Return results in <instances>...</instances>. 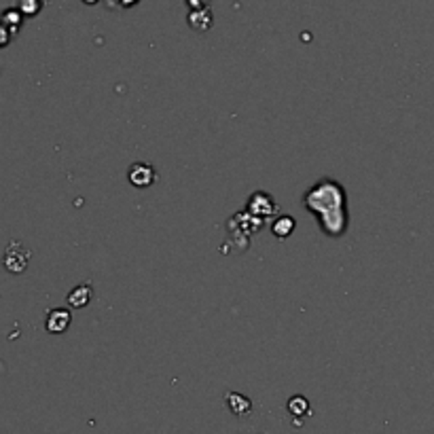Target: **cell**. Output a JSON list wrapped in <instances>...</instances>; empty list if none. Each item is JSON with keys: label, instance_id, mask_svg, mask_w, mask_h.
I'll use <instances>...</instances> for the list:
<instances>
[{"label": "cell", "instance_id": "obj_11", "mask_svg": "<svg viewBox=\"0 0 434 434\" xmlns=\"http://www.w3.org/2000/svg\"><path fill=\"white\" fill-rule=\"evenodd\" d=\"M24 15H36L43 9V0H19L17 6Z\"/></svg>", "mask_w": 434, "mask_h": 434}, {"label": "cell", "instance_id": "obj_2", "mask_svg": "<svg viewBox=\"0 0 434 434\" xmlns=\"http://www.w3.org/2000/svg\"><path fill=\"white\" fill-rule=\"evenodd\" d=\"M276 201L265 193H254L248 201V212L254 218H271L276 214Z\"/></svg>", "mask_w": 434, "mask_h": 434}, {"label": "cell", "instance_id": "obj_4", "mask_svg": "<svg viewBox=\"0 0 434 434\" xmlns=\"http://www.w3.org/2000/svg\"><path fill=\"white\" fill-rule=\"evenodd\" d=\"M70 320H72L70 311L64 310V308H56V310H51L47 313V322H45V326H47L49 333L60 335V333H64V330L70 326Z\"/></svg>", "mask_w": 434, "mask_h": 434}, {"label": "cell", "instance_id": "obj_9", "mask_svg": "<svg viewBox=\"0 0 434 434\" xmlns=\"http://www.w3.org/2000/svg\"><path fill=\"white\" fill-rule=\"evenodd\" d=\"M271 231L278 236V238H286L295 231V218L291 216H280L273 225H271Z\"/></svg>", "mask_w": 434, "mask_h": 434}, {"label": "cell", "instance_id": "obj_13", "mask_svg": "<svg viewBox=\"0 0 434 434\" xmlns=\"http://www.w3.org/2000/svg\"><path fill=\"white\" fill-rule=\"evenodd\" d=\"M186 4H188L191 9H208L210 0H186Z\"/></svg>", "mask_w": 434, "mask_h": 434}, {"label": "cell", "instance_id": "obj_6", "mask_svg": "<svg viewBox=\"0 0 434 434\" xmlns=\"http://www.w3.org/2000/svg\"><path fill=\"white\" fill-rule=\"evenodd\" d=\"M186 21H188V26H191L193 30H197V32H208V30L212 28L214 17H212V13H210L208 9H193V11L188 13Z\"/></svg>", "mask_w": 434, "mask_h": 434}, {"label": "cell", "instance_id": "obj_1", "mask_svg": "<svg viewBox=\"0 0 434 434\" xmlns=\"http://www.w3.org/2000/svg\"><path fill=\"white\" fill-rule=\"evenodd\" d=\"M28 261H30V252L24 248V244H19V242H11L6 252H4V258H2L6 271H11V273L26 271Z\"/></svg>", "mask_w": 434, "mask_h": 434}, {"label": "cell", "instance_id": "obj_10", "mask_svg": "<svg viewBox=\"0 0 434 434\" xmlns=\"http://www.w3.org/2000/svg\"><path fill=\"white\" fill-rule=\"evenodd\" d=\"M288 411H291L293 415L301 418L303 413L310 411V403H308V398H303V396H295V398H291V403H288Z\"/></svg>", "mask_w": 434, "mask_h": 434}, {"label": "cell", "instance_id": "obj_5", "mask_svg": "<svg viewBox=\"0 0 434 434\" xmlns=\"http://www.w3.org/2000/svg\"><path fill=\"white\" fill-rule=\"evenodd\" d=\"M91 297H94L91 284H79L76 288H72V291L68 293V303H70V308H74V310H83L85 306H89Z\"/></svg>", "mask_w": 434, "mask_h": 434}, {"label": "cell", "instance_id": "obj_3", "mask_svg": "<svg viewBox=\"0 0 434 434\" xmlns=\"http://www.w3.org/2000/svg\"><path fill=\"white\" fill-rule=\"evenodd\" d=\"M127 178L129 183L138 188H146L155 183V170L148 166V163H133L127 172Z\"/></svg>", "mask_w": 434, "mask_h": 434}, {"label": "cell", "instance_id": "obj_14", "mask_svg": "<svg viewBox=\"0 0 434 434\" xmlns=\"http://www.w3.org/2000/svg\"><path fill=\"white\" fill-rule=\"evenodd\" d=\"M87 4H94V2H98V0H85Z\"/></svg>", "mask_w": 434, "mask_h": 434}, {"label": "cell", "instance_id": "obj_7", "mask_svg": "<svg viewBox=\"0 0 434 434\" xmlns=\"http://www.w3.org/2000/svg\"><path fill=\"white\" fill-rule=\"evenodd\" d=\"M227 405H229V409H231V413H236V415H240V418H246L250 411H252V403H250L248 398L244 396V394H238V392H229L227 396Z\"/></svg>", "mask_w": 434, "mask_h": 434}, {"label": "cell", "instance_id": "obj_12", "mask_svg": "<svg viewBox=\"0 0 434 434\" xmlns=\"http://www.w3.org/2000/svg\"><path fill=\"white\" fill-rule=\"evenodd\" d=\"M11 39H13V32L9 30V26L4 24V19L0 15V47H6Z\"/></svg>", "mask_w": 434, "mask_h": 434}, {"label": "cell", "instance_id": "obj_8", "mask_svg": "<svg viewBox=\"0 0 434 434\" xmlns=\"http://www.w3.org/2000/svg\"><path fill=\"white\" fill-rule=\"evenodd\" d=\"M2 19H4V24L9 26V30L13 32V36L19 32V28H21V21H24V13L19 11V9H6L4 13H2Z\"/></svg>", "mask_w": 434, "mask_h": 434}]
</instances>
